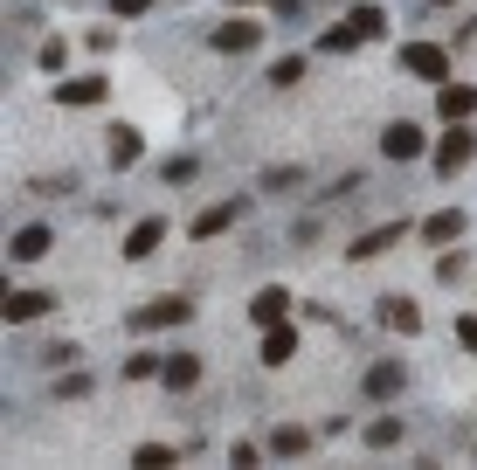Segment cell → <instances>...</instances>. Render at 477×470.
Returning a JSON list of instances; mask_svg holds the SVG:
<instances>
[{
  "mask_svg": "<svg viewBox=\"0 0 477 470\" xmlns=\"http://www.w3.org/2000/svg\"><path fill=\"white\" fill-rule=\"evenodd\" d=\"M401 70L423 83H450V49H436V42H408L401 49Z\"/></svg>",
  "mask_w": 477,
  "mask_h": 470,
  "instance_id": "cell-5",
  "label": "cell"
},
{
  "mask_svg": "<svg viewBox=\"0 0 477 470\" xmlns=\"http://www.w3.org/2000/svg\"><path fill=\"white\" fill-rule=\"evenodd\" d=\"M105 153H111V166H132V159L146 153V131H138V125H111V146H105Z\"/></svg>",
  "mask_w": 477,
  "mask_h": 470,
  "instance_id": "cell-18",
  "label": "cell"
},
{
  "mask_svg": "<svg viewBox=\"0 0 477 470\" xmlns=\"http://www.w3.org/2000/svg\"><path fill=\"white\" fill-rule=\"evenodd\" d=\"M159 235H166V222H159V214H138L132 229H125V256H132V263H146V256L159 249Z\"/></svg>",
  "mask_w": 477,
  "mask_h": 470,
  "instance_id": "cell-13",
  "label": "cell"
},
{
  "mask_svg": "<svg viewBox=\"0 0 477 470\" xmlns=\"http://www.w3.org/2000/svg\"><path fill=\"white\" fill-rule=\"evenodd\" d=\"M477 159V131L471 125H450L443 131V146H436V173H456V166H471Z\"/></svg>",
  "mask_w": 477,
  "mask_h": 470,
  "instance_id": "cell-8",
  "label": "cell"
},
{
  "mask_svg": "<svg viewBox=\"0 0 477 470\" xmlns=\"http://www.w3.org/2000/svg\"><path fill=\"white\" fill-rule=\"evenodd\" d=\"M105 97V77H70V83H55V105H97Z\"/></svg>",
  "mask_w": 477,
  "mask_h": 470,
  "instance_id": "cell-20",
  "label": "cell"
},
{
  "mask_svg": "<svg viewBox=\"0 0 477 470\" xmlns=\"http://www.w3.org/2000/svg\"><path fill=\"white\" fill-rule=\"evenodd\" d=\"M456 346H464V353H477V318H471V312L456 318Z\"/></svg>",
  "mask_w": 477,
  "mask_h": 470,
  "instance_id": "cell-32",
  "label": "cell"
},
{
  "mask_svg": "<svg viewBox=\"0 0 477 470\" xmlns=\"http://www.w3.org/2000/svg\"><path fill=\"white\" fill-rule=\"evenodd\" d=\"M436 111H443V125H471L477 118V83H436Z\"/></svg>",
  "mask_w": 477,
  "mask_h": 470,
  "instance_id": "cell-6",
  "label": "cell"
},
{
  "mask_svg": "<svg viewBox=\"0 0 477 470\" xmlns=\"http://www.w3.org/2000/svg\"><path fill=\"white\" fill-rule=\"evenodd\" d=\"M360 388H367V401H395V394L408 388V360H373Z\"/></svg>",
  "mask_w": 477,
  "mask_h": 470,
  "instance_id": "cell-9",
  "label": "cell"
},
{
  "mask_svg": "<svg viewBox=\"0 0 477 470\" xmlns=\"http://www.w3.org/2000/svg\"><path fill=\"white\" fill-rule=\"evenodd\" d=\"M49 394H55V401H77V394H90V366H83V373H63Z\"/></svg>",
  "mask_w": 477,
  "mask_h": 470,
  "instance_id": "cell-26",
  "label": "cell"
},
{
  "mask_svg": "<svg viewBox=\"0 0 477 470\" xmlns=\"http://www.w3.org/2000/svg\"><path fill=\"white\" fill-rule=\"evenodd\" d=\"M194 318V298H146V305H132V332H173V325H187Z\"/></svg>",
  "mask_w": 477,
  "mask_h": 470,
  "instance_id": "cell-2",
  "label": "cell"
},
{
  "mask_svg": "<svg viewBox=\"0 0 477 470\" xmlns=\"http://www.w3.org/2000/svg\"><path fill=\"white\" fill-rule=\"evenodd\" d=\"M381 325H388V332H423V305H408L401 290H388V298H381Z\"/></svg>",
  "mask_w": 477,
  "mask_h": 470,
  "instance_id": "cell-14",
  "label": "cell"
},
{
  "mask_svg": "<svg viewBox=\"0 0 477 470\" xmlns=\"http://www.w3.org/2000/svg\"><path fill=\"white\" fill-rule=\"evenodd\" d=\"M305 77H312V70H305V55H284V63L270 70V83H277V90H297Z\"/></svg>",
  "mask_w": 477,
  "mask_h": 470,
  "instance_id": "cell-24",
  "label": "cell"
},
{
  "mask_svg": "<svg viewBox=\"0 0 477 470\" xmlns=\"http://www.w3.org/2000/svg\"><path fill=\"white\" fill-rule=\"evenodd\" d=\"M464 270H471V256H464V249H450V256H443V284H456Z\"/></svg>",
  "mask_w": 477,
  "mask_h": 470,
  "instance_id": "cell-31",
  "label": "cell"
},
{
  "mask_svg": "<svg viewBox=\"0 0 477 470\" xmlns=\"http://www.w3.org/2000/svg\"><path fill=\"white\" fill-rule=\"evenodd\" d=\"M49 249H55V235L42 229V222H28V229L7 235V256H14V263H35V256H49Z\"/></svg>",
  "mask_w": 477,
  "mask_h": 470,
  "instance_id": "cell-11",
  "label": "cell"
},
{
  "mask_svg": "<svg viewBox=\"0 0 477 470\" xmlns=\"http://www.w3.org/2000/svg\"><path fill=\"white\" fill-rule=\"evenodd\" d=\"M429 7H456V0H429Z\"/></svg>",
  "mask_w": 477,
  "mask_h": 470,
  "instance_id": "cell-34",
  "label": "cell"
},
{
  "mask_svg": "<svg viewBox=\"0 0 477 470\" xmlns=\"http://www.w3.org/2000/svg\"><path fill=\"white\" fill-rule=\"evenodd\" d=\"M132 464H138V470H173V464H180V449H173V443H138Z\"/></svg>",
  "mask_w": 477,
  "mask_h": 470,
  "instance_id": "cell-23",
  "label": "cell"
},
{
  "mask_svg": "<svg viewBox=\"0 0 477 470\" xmlns=\"http://www.w3.org/2000/svg\"><path fill=\"white\" fill-rule=\"evenodd\" d=\"M381 35H388V14H381L373 0H360V7L332 28V35H318V49H325V55H346V49H360V42H381Z\"/></svg>",
  "mask_w": 477,
  "mask_h": 470,
  "instance_id": "cell-1",
  "label": "cell"
},
{
  "mask_svg": "<svg viewBox=\"0 0 477 470\" xmlns=\"http://www.w3.org/2000/svg\"><path fill=\"white\" fill-rule=\"evenodd\" d=\"M194 173H201V159H166V180H173V187H187V180H194Z\"/></svg>",
  "mask_w": 477,
  "mask_h": 470,
  "instance_id": "cell-29",
  "label": "cell"
},
{
  "mask_svg": "<svg viewBox=\"0 0 477 470\" xmlns=\"http://www.w3.org/2000/svg\"><path fill=\"white\" fill-rule=\"evenodd\" d=\"M360 443H367V449H395V443H401V415H373Z\"/></svg>",
  "mask_w": 477,
  "mask_h": 470,
  "instance_id": "cell-22",
  "label": "cell"
},
{
  "mask_svg": "<svg viewBox=\"0 0 477 470\" xmlns=\"http://www.w3.org/2000/svg\"><path fill=\"white\" fill-rule=\"evenodd\" d=\"M284 318H291V290L284 284H264L249 298V325H284Z\"/></svg>",
  "mask_w": 477,
  "mask_h": 470,
  "instance_id": "cell-10",
  "label": "cell"
},
{
  "mask_svg": "<svg viewBox=\"0 0 477 470\" xmlns=\"http://www.w3.org/2000/svg\"><path fill=\"white\" fill-rule=\"evenodd\" d=\"M35 63H42V70H63V63H70V49H63V35H49V42L35 49Z\"/></svg>",
  "mask_w": 477,
  "mask_h": 470,
  "instance_id": "cell-27",
  "label": "cell"
},
{
  "mask_svg": "<svg viewBox=\"0 0 477 470\" xmlns=\"http://www.w3.org/2000/svg\"><path fill=\"white\" fill-rule=\"evenodd\" d=\"M229 464H242V470H256V464H264V449H256V443H236V449H229Z\"/></svg>",
  "mask_w": 477,
  "mask_h": 470,
  "instance_id": "cell-30",
  "label": "cell"
},
{
  "mask_svg": "<svg viewBox=\"0 0 477 470\" xmlns=\"http://www.w3.org/2000/svg\"><path fill=\"white\" fill-rule=\"evenodd\" d=\"M401 235H408V222H388V229H367L360 242H353V263H360V256H381V249H395Z\"/></svg>",
  "mask_w": 477,
  "mask_h": 470,
  "instance_id": "cell-19",
  "label": "cell"
},
{
  "mask_svg": "<svg viewBox=\"0 0 477 470\" xmlns=\"http://www.w3.org/2000/svg\"><path fill=\"white\" fill-rule=\"evenodd\" d=\"M55 305V290H14L7 298V325H28V318H42Z\"/></svg>",
  "mask_w": 477,
  "mask_h": 470,
  "instance_id": "cell-16",
  "label": "cell"
},
{
  "mask_svg": "<svg viewBox=\"0 0 477 470\" xmlns=\"http://www.w3.org/2000/svg\"><path fill=\"white\" fill-rule=\"evenodd\" d=\"M256 42H264V21H242V14H236V21H214V28H208V49H214V55H249Z\"/></svg>",
  "mask_w": 477,
  "mask_h": 470,
  "instance_id": "cell-4",
  "label": "cell"
},
{
  "mask_svg": "<svg viewBox=\"0 0 477 470\" xmlns=\"http://www.w3.org/2000/svg\"><path fill=\"white\" fill-rule=\"evenodd\" d=\"M305 449H312V429H305V422H284V429L270 436V457H305Z\"/></svg>",
  "mask_w": 477,
  "mask_h": 470,
  "instance_id": "cell-21",
  "label": "cell"
},
{
  "mask_svg": "<svg viewBox=\"0 0 477 470\" xmlns=\"http://www.w3.org/2000/svg\"><path fill=\"white\" fill-rule=\"evenodd\" d=\"M464 229H471V214H464V208H436V214H429V222H423V229H415V235H423V242H436V249H443V242H456V235H464Z\"/></svg>",
  "mask_w": 477,
  "mask_h": 470,
  "instance_id": "cell-12",
  "label": "cell"
},
{
  "mask_svg": "<svg viewBox=\"0 0 477 470\" xmlns=\"http://www.w3.org/2000/svg\"><path fill=\"white\" fill-rule=\"evenodd\" d=\"M429 153V131L415 125V118H395V125H381V159H395V166H408V159Z\"/></svg>",
  "mask_w": 477,
  "mask_h": 470,
  "instance_id": "cell-3",
  "label": "cell"
},
{
  "mask_svg": "<svg viewBox=\"0 0 477 470\" xmlns=\"http://www.w3.org/2000/svg\"><path fill=\"white\" fill-rule=\"evenodd\" d=\"M297 187V166H270L264 173V194H291Z\"/></svg>",
  "mask_w": 477,
  "mask_h": 470,
  "instance_id": "cell-28",
  "label": "cell"
},
{
  "mask_svg": "<svg viewBox=\"0 0 477 470\" xmlns=\"http://www.w3.org/2000/svg\"><path fill=\"white\" fill-rule=\"evenodd\" d=\"M173 394H187V388H201V360L194 353H166V373H159Z\"/></svg>",
  "mask_w": 477,
  "mask_h": 470,
  "instance_id": "cell-17",
  "label": "cell"
},
{
  "mask_svg": "<svg viewBox=\"0 0 477 470\" xmlns=\"http://www.w3.org/2000/svg\"><path fill=\"white\" fill-rule=\"evenodd\" d=\"M297 353V325H264V353H256V360L264 366H284Z\"/></svg>",
  "mask_w": 477,
  "mask_h": 470,
  "instance_id": "cell-15",
  "label": "cell"
},
{
  "mask_svg": "<svg viewBox=\"0 0 477 470\" xmlns=\"http://www.w3.org/2000/svg\"><path fill=\"white\" fill-rule=\"evenodd\" d=\"M146 7H153V0H111V14H118V21H138Z\"/></svg>",
  "mask_w": 477,
  "mask_h": 470,
  "instance_id": "cell-33",
  "label": "cell"
},
{
  "mask_svg": "<svg viewBox=\"0 0 477 470\" xmlns=\"http://www.w3.org/2000/svg\"><path fill=\"white\" fill-rule=\"evenodd\" d=\"M159 373H166L159 353H132V360H125V381H159Z\"/></svg>",
  "mask_w": 477,
  "mask_h": 470,
  "instance_id": "cell-25",
  "label": "cell"
},
{
  "mask_svg": "<svg viewBox=\"0 0 477 470\" xmlns=\"http://www.w3.org/2000/svg\"><path fill=\"white\" fill-rule=\"evenodd\" d=\"M242 208H249V194H236V201H214V208H201V214H194V242H214L222 229H236V222H242Z\"/></svg>",
  "mask_w": 477,
  "mask_h": 470,
  "instance_id": "cell-7",
  "label": "cell"
}]
</instances>
